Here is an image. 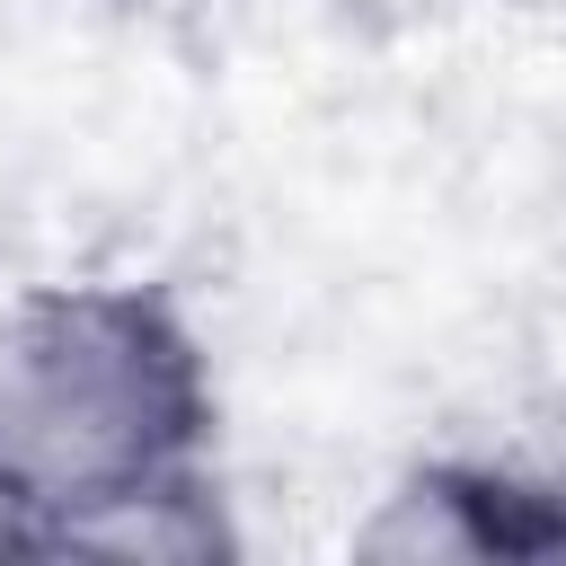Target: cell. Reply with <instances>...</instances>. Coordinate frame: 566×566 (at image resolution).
I'll list each match as a JSON object with an SVG mask.
<instances>
[{
    "mask_svg": "<svg viewBox=\"0 0 566 566\" xmlns=\"http://www.w3.org/2000/svg\"><path fill=\"white\" fill-rule=\"evenodd\" d=\"M212 354L159 283L71 274L0 301V548L212 469Z\"/></svg>",
    "mask_w": 566,
    "mask_h": 566,
    "instance_id": "1",
    "label": "cell"
},
{
    "mask_svg": "<svg viewBox=\"0 0 566 566\" xmlns=\"http://www.w3.org/2000/svg\"><path fill=\"white\" fill-rule=\"evenodd\" d=\"M363 557L433 566V557H557L566 548V495L504 469V460H416L363 522Z\"/></svg>",
    "mask_w": 566,
    "mask_h": 566,
    "instance_id": "2",
    "label": "cell"
}]
</instances>
